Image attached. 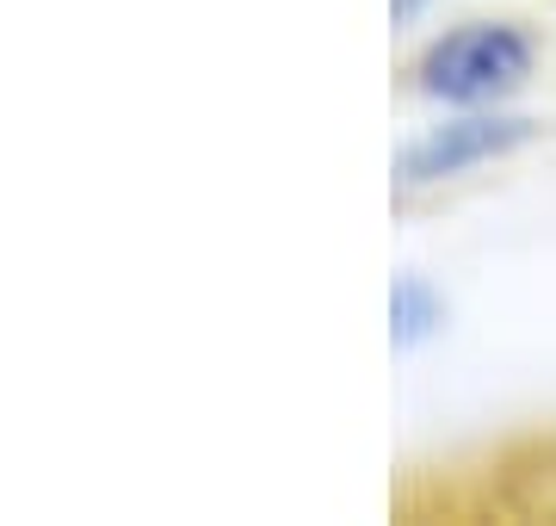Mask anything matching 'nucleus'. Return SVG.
Masks as SVG:
<instances>
[{
  "label": "nucleus",
  "mask_w": 556,
  "mask_h": 526,
  "mask_svg": "<svg viewBox=\"0 0 556 526\" xmlns=\"http://www.w3.org/2000/svg\"><path fill=\"white\" fill-rule=\"evenodd\" d=\"M452 323V304L439 298V285L427 273H396L390 279V347L396 353H420L427 341H439Z\"/></svg>",
  "instance_id": "obj_4"
},
{
  "label": "nucleus",
  "mask_w": 556,
  "mask_h": 526,
  "mask_svg": "<svg viewBox=\"0 0 556 526\" xmlns=\"http://www.w3.org/2000/svg\"><path fill=\"white\" fill-rule=\"evenodd\" d=\"M538 32L526 20H457L408 57V87L439 112H470V105H514L538 75Z\"/></svg>",
  "instance_id": "obj_1"
},
{
  "label": "nucleus",
  "mask_w": 556,
  "mask_h": 526,
  "mask_svg": "<svg viewBox=\"0 0 556 526\" xmlns=\"http://www.w3.org/2000/svg\"><path fill=\"white\" fill-rule=\"evenodd\" d=\"M427 13H433V0H390V25H396V32H408V25H420Z\"/></svg>",
  "instance_id": "obj_5"
},
{
  "label": "nucleus",
  "mask_w": 556,
  "mask_h": 526,
  "mask_svg": "<svg viewBox=\"0 0 556 526\" xmlns=\"http://www.w3.org/2000/svg\"><path fill=\"white\" fill-rule=\"evenodd\" d=\"M489 508L519 521H556V434L507 446L489 465Z\"/></svg>",
  "instance_id": "obj_3"
},
{
  "label": "nucleus",
  "mask_w": 556,
  "mask_h": 526,
  "mask_svg": "<svg viewBox=\"0 0 556 526\" xmlns=\"http://www.w3.org/2000/svg\"><path fill=\"white\" fill-rule=\"evenodd\" d=\"M526 142H538V118L514 112V105H470V112H445L427 124L420 137L396 149V192H433V186L470 180L482 167L519 155Z\"/></svg>",
  "instance_id": "obj_2"
}]
</instances>
